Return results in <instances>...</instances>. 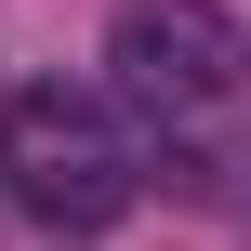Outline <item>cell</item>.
Returning <instances> with one entry per match:
<instances>
[{
	"instance_id": "6da1fadb",
	"label": "cell",
	"mask_w": 251,
	"mask_h": 251,
	"mask_svg": "<svg viewBox=\"0 0 251 251\" xmlns=\"http://www.w3.org/2000/svg\"><path fill=\"white\" fill-rule=\"evenodd\" d=\"M0 185H13L26 225L93 238V225H119V212L146 199V146H132V119H119L106 93H79V79H26V93L0 106Z\"/></svg>"
},
{
	"instance_id": "7a4b0ae2",
	"label": "cell",
	"mask_w": 251,
	"mask_h": 251,
	"mask_svg": "<svg viewBox=\"0 0 251 251\" xmlns=\"http://www.w3.org/2000/svg\"><path fill=\"white\" fill-rule=\"evenodd\" d=\"M106 66H119V93H132V106L199 119V106H225V93H238V26H225L212 0H119Z\"/></svg>"
}]
</instances>
